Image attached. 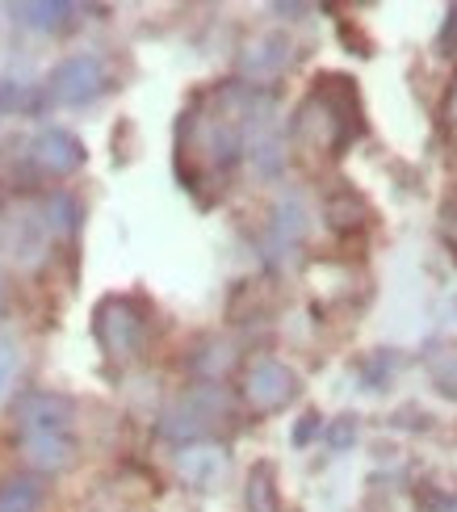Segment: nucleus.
I'll return each mask as SVG.
<instances>
[{
    "label": "nucleus",
    "instance_id": "nucleus-1",
    "mask_svg": "<svg viewBox=\"0 0 457 512\" xmlns=\"http://www.w3.org/2000/svg\"><path fill=\"white\" fill-rule=\"evenodd\" d=\"M219 416H227V395L219 387H198L164 416L160 433L172 441H198L219 424Z\"/></svg>",
    "mask_w": 457,
    "mask_h": 512
},
{
    "label": "nucleus",
    "instance_id": "nucleus-2",
    "mask_svg": "<svg viewBox=\"0 0 457 512\" xmlns=\"http://www.w3.org/2000/svg\"><path fill=\"white\" fill-rule=\"evenodd\" d=\"M105 93V63L97 55H72L51 72V97L59 105H89Z\"/></svg>",
    "mask_w": 457,
    "mask_h": 512
},
{
    "label": "nucleus",
    "instance_id": "nucleus-3",
    "mask_svg": "<svg viewBox=\"0 0 457 512\" xmlns=\"http://www.w3.org/2000/svg\"><path fill=\"white\" fill-rule=\"evenodd\" d=\"M13 420L21 437L26 433H72V420L76 408L68 395H55V391H26L13 403Z\"/></svg>",
    "mask_w": 457,
    "mask_h": 512
},
{
    "label": "nucleus",
    "instance_id": "nucleus-4",
    "mask_svg": "<svg viewBox=\"0 0 457 512\" xmlns=\"http://www.w3.org/2000/svg\"><path fill=\"white\" fill-rule=\"evenodd\" d=\"M97 340L105 345V353L114 357H130L143 345V315L130 298H105L97 307Z\"/></svg>",
    "mask_w": 457,
    "mask_h": 512
},
{
    "label": "nucleus",
    "instance_id": "nucleus-5",
    "mask_svg": "<svg viewBox=\"0 0 457 512\" xmlns=\"http://www.w3.org/2000/svg\"><path fill=\"white\" fill-rule=\"evenodd\" d=\"M244 395L256 412H277L298 395V378L290 366H281L273 357H256L244 378Z\"/></svg>",
    "mask_w": 457,
    "mask_h": 512
},
{
    "label": "nucleus",
    "instance_id": "nucleus-6",
    "mask_svg": "<svg viewBox=\"0 0 457 512\" xmlns=\"http://www.w3.org/2000/svg\"><path fill=\"white\" fill-rule=\"evenodd\" d=\"M30 160L42 168V173L68 177V173H76V168L84 164V147H80V139L72 131H59V126H51V131H38L34 135Z\"/></svg>",
    "mask_w": 457,
    "mask_h": 512
},
{
    "label": "nucleus",
    "instance_id": "nucleus-7",
    "mask_svg": "<svg viewBox=\"0 0 457 512\" xmlns=\"http://www.w3.org/2000/svg\"><path fill=\"white\" fill-rule=\"evenodd\" d=\"M177 471L189 487H219V479L227 475V454L219 450V445H189V450H181L177 458Z\"/></svg>",
    "mask_w": 457,
    "mask_h": 512
},
{
    "label": "nucleus",
    "instance_id": "nucleus-8",
    "mask_svg": "<svg viewBox=\"0 0 457 512\" xmlns=\"http://www.w3.org/2000/svg\"><path fill=\"white\" fill-rule=\"evenodd\" d=\"M21 454L38 471H63L76 458V441L72 433H26L21 437Z\"/></svg>",
    "mask_w": 457,
    "mask_h": 512
},
{
    "label": "nucleus",
    "instance_id": "nucleus-9",
    "mask_svg": "<svg viewBox=\"0 0 457 512\" xmlns=\"http://www.w3.org/2000/svg\"><path fill=\"white\" fill-rule=\"evenodd\" d=\"M286 59H290V42L281 38V34H265V38H256L248 55H244V72L248 76H273L277 68H286Z\"/></svg>",
    "mask_w": 457,
    "mask_h": 512
},
{
    "label": "nucleus",
    "instance_id": "nucleus-10",
    "mask_svg": "<svg viewBox=\"0 0 457 512\" xmlns=\"http://www.w3.org/2000/svg\"><path fill=\"white\" fill-rule=\"evenodd\" d=\"M248 512H281V500H277V475L269 462H256L252 475H248Z\"/></svg>",
    "mask_w": 457,
    "mask_h": 512
},
{
    "label": "nucleus",
    "instance_id": "nucleus-11",
    "mask_svg": "<svg viewBox=\"0 0 457 512\" xmlns=\"http://www.w3.org/2000/svg\"><path fill=\"white\" fill-rule=\"evenodd\" d=\"M72 5H51V0H42V5H13V17L21 21V26H30V30H42V34H51V30H63L72 21Z\"/></svg>",
    "mask_w": 457,
    "mask_h": 512
},
{
    "label": "nucleus",
    "instance_id": "nucleus-12",
    "mask_svg": "<svg viewBox=\"0 0 457 512\" xmlns=\"http://www.w3.org/2000/svg\"><path fill=\"white\" fill-rule=\"evenodd\" d=\"M42 504V483L30 475H17L0 483V512H38Z\"/></svg>",
    "mask_w": 457,
    "mask_h": 512
},
{
    "label": "nucleus",
    "instance_id": "nucleus-13",
    "mask_svg": "<svg viewBox=\"0 0 457 512\" xmlns=\"http://www.w3.org/2000/svg\"><path fill=\"white\" fill-rule=\"evenodd\" d=\"M302 231H307V210H302V202L298 198L277 202V210H273V240L277 244H298Z\"/></svg>",
    "mask_w": 457,
    "mask_h": 512
},
{
    "label": "nucleus",
    "instance_id": "nucleus-14",
    "mask_svg": "<svg viewBox=\"0 0 457 512\" xmlns=\"http://www.w3.org/2000/svg\"><path fill=\"white\" fill-rule=\"evenodd\" d=\"M328 215H332L336 227H357V223H365V202L353 194V189H344L340 198H332Z\"/></svg>",
    "mask_w": 457,
    "mask_h": 512
},
{
    "label": "nucleus",
    "instance_id": "nucleus-15",
    "mask_svg": "<svg viewBox=\"0 0 457 512\" xmlns=\"http://www.w3.org/2000/svg\"><path fill=\"white\" fill-rule=\"evenodd\" d=\"M17 370H21V353H17V340L0 332V399L13 391L17 382Z\"/></svg>",
    "mask_w": 457,
    "mask_h": 512
},
{
    "label": "nucleus",
    "instance_id": "nucleus-16",
    "mask_svg": "<svg viewBox=\"0 0 457 512\" xmlns=\"http://www.w3.org/2000/svg\"><path fill=\"white\" fill-rule=\"evenodd\" d=\"M432 374H437L441 391L457 395V353H441V357H432Z\"/></svg>",
    "mask_w": 457,
    "mask_h": 512
},
{
    "label": "nucleus",
    "instance_id": "nucleus-17",
    "mask_svg": "<svg viewBox=\"0 0 457 512\" xmlns=\"http://www.w3.org/2000/svg\"><path fill=\"white\" fill-rule=\"evenodd\" d=\"M76 215H80V206H76L68 194L51 198V223H55L59 231H72V227H76Z\"/></svg>",
    "mask_w": 457,
    "mask_h": 512
},
{
    "label": "nucleus",
    "instance_id": "nucleus-18",
    "mask_svg": "<svg viewBox=\"0 0 457 512\" xmlns=\"http://www.w3.org/2000/svg\"><path fill=\"white\" fill-rule=\"evenodd\" d=\"M357 437V424H353V416H344V420H336L332 424V429H328V445H332V450H344V445L348 441H353Z\"/></svg>",
    "mask_w": 457,
    "mask_h": 512
},
{
    "label": "nucleus",
    "instance_id": "nucleus-19",
    "mask_svg": "<svg viewBox=\"0 0 457 512\" xmlns=\"http://www.w3.org/2000/svg\"><path fill=\"white\" fill-rule=\"evenodd\" d=\"M315 433H319V416L311 412V416H302V424L294 429V441H298V445H307V441H311Z\"/></svg>",
    "mask_w": 457,
    "mask_h": 512
},
{
    "label": "nucleus",
    "instance_id": "nucleus-20",
    "mask_svg": "<svg viewBox=\"0 0 457 512\" xmlns=\"http://www.w3.org/2000/svg\"><path fill=\"white\" fill-rule=\"evenodd\" d=\"M449 30H445V47H457V13H449Z\"/></svg>",
    "mask_w": 457,
    "mask_h": 512
}]
</instances>
